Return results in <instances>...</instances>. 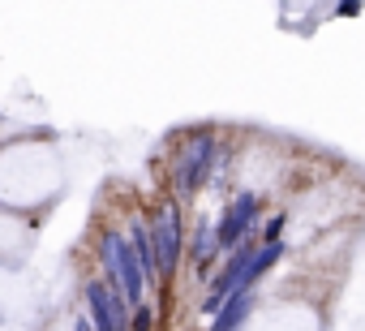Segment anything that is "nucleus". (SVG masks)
Masks as SVG:
<instances>
[{
  "mask_svg": "<svg viewBox=\"0 0 365 331\" xmlns=\"http://www.w3.org/2000/svg\"><path fill=\"white\" fill-rule=\"evenodd\" d=\"M99 267H103V284L108 288H116V292H125V301H129V310H138L142 301H146V275H142V267H138V258H133V250H129V233H120V228H103L99 233Z\"/></svg>",
  "mask_w": 365,
  "mask_h": 331,
  "instance_id": "1",
  "label": "nucleus"
},
{
  "mask_svg": "<svg viewBox=\"0 0 365 331\" xmlns=\"http://www.w3.org/2000/svg\"><path fill=\"white\" fill-rule=\"evenodd\" d=\"M215 151H220V142H215V133L211 129H194L185 142L176 146V155H172V198L176 203H185V198H194L207 181H211V173H215Z\"/></svg>",
  "mask_w": 365,
  "mask_h": 331,
  "instance_id": "2",
  "label": "nucleus"
},
{
  "mask_svg": "<svg viewBox=\"0 0 365 331\" xmlns=\"http://www.w3.org/2000/svg\"><path fill=\"white\" fill-rule=\"evenodd\" d=\"M146 228H150L155 271H159V280H172L176 267H180V258H185V241H190V237H185V224H180V203H176V198L155 203Z\"/></svg>",
  "mask_w": 365,
  "mask_h": 331,
  "instance_id": "3",
  "label": "nucleus"
},
{
  "mask_svg": "<svg viewBox=\"0 0 365 331\" xmlns=\"http://www.w3.org/2000/svg\"><path fill=\"white\" fill-rule=\"evenodd\" d=\"M262 194H254V190H245V194H237L228 207H224V215L215 220V245H220V254H232L237 245H245L250 237H254V224H258V215H262Z\"/></svg>",
  "mask_w": 365,
  "mask_h": 331,
  "instance_id": "4",
  "label": "nucleus"
},
{
  "mask_svg": "<svg viewBox=\"0 0 365 331\" xmlns=\"http://www.w3.org/2000/svg\"><path fill=\"white\" fill-rule=\"evenodd\" d=\"M185 250H190V258H194L198 280H207V284H211V275H215V258H220V245H215V224H198V228H194V237L185 241Z\"/></svg>",
  "mask_w": 365,
  "mask_h": 331,
  "instance_id": "5",
  "label": "nucleus"
},
{
  "mask_svg": "<svg viewBox=\"0 0 365 331\" xmlns=\"http://www.w3.org/2000/svg\"><path fill=\"white\" fill-rule=\"evenodd\" d=\"M129 250H133V258H138V267H142L146 284H159L155 250H150V228H146V220H142V215H133V220H129Z\"/></svg>",
  "mask_w": 365,
  "mask_h": 331,
  "instance_id": "6",
  "label": "nucleus"
},
{
  "mask_svg": "<svg viewBox=\"0 0 365 331\" xmlns=\"http://www.w3.org/2000/svg\"><path fill=\"white\" fill-rule=\"evenodd\" d=\"M254 305H258V292H237V297H228V305L211 318V331H241V322L254 314Z\"/></svg>",
  "mask_w": 365,
  "mask_h": 331,
  "instance_id": "7",
  "label": "nucleus"
},
{
  "mask_svg": "<svg viewBox=\"0 0 365 331\" xmlns=\"http://www.w3.org/2000/svg\"><path fill=\"white\" fill-rule=\"evenodd\" d=\"M284 224H288V215H284V211H275V215L262 224L258 241H262V245H275V241H284Z\"/></svg>",
  "mask_w": 365,
  "mask_h": 331,
  "instance_id": "8",
  "label": "nucleus"
},
{
  "mask_svg": "<svg viewBox=\"0 0 365 331\" xmlns=\"http://www.w3.org/2000/svg\"><path fill=\"white\" fill-rule=\"evenodd\" d=\"M129 331H155V305H150V301H142V305L133 310V318H129Z\"/></svg>",
  "mask_w": 365,
  "mask_h": 331,
  "instance_id": "9",
  "label": "nucleus"
},
{
  "mask_svg": "<svg viewBox=\"0 0 365 331\" xmlns=\"http://www.w3.org/2000/svg\"><path fill=\"white\" fill-rule=\"evenodd\" d=\"M335 14H339V18H356V14H361V5H356V0H348V5H339Z\"/></svg>",
  "mask_w": 365,
  "mask_h": 331,
  "instance_id": "10",
  "label": "nucleus"
}]
</instances>
